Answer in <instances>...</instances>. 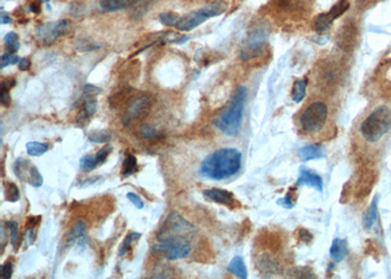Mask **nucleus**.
Listing matches in <instances>:
<instances>
[{
  "label": "nucleus",
  "instance_id": "obj_36",
  "mask_svg": "<svg viewBox=\"0 0 391 279\" xmlns=\"http://www.w3.org/2000/svg\"><path fill=\"white\" fill-rule=\"evenodd\" d=\"M6 225L8 226V228L10 230L11 244L13 247H15V245L18 241V223L15 220H8L6 222Z\"/></svg>",
  "mask_w": 391,
  "mask_h": 279
},
{
  "label": "nucleus",
  "instance_id": "obj_41",
  "mask_svg": "<svg viewBox=\"0 0 391 279\" xmlns=\"http://www.w3.org/2000/svg\"><path fill=\"white\" fill-rule=\"evenodd\" d=\"M297 237L299 238L300 241L304 242V243H310L313 240V235L310 233V231H308L307 229L302 228V227L298 229Z\"/></svg>",
  "mask_w": 391,
  "mask_h": 279
},
{
  "label": "nucleus",
  "instance_id": "obj_45",
  "mask_svg": "<svg viewBox=\"0 0 391 279\" xmlns=\"http://www.w3.org/2000/svg\"><path fill=\"white\" fill-rule=\"evenodd\" d=\"M15 86H16V81L13 78H7V79L3 80L2 83H1V88L6 89L8 91L13 89Z\"/></svg>",
  "mask_w": 391,
  "mask_h": 279
},
{
  "label": "nucleus",
  "instance_id": "obj_15",
  "mask_svg": "<svg viewBox=\"0 0 391 279\" xmlns=\"http://www.w3.org/2000/svg\"><path fill=\"white\" fill-rule=\"evenodd\" d=\"M299 155L302 161L308 162L312 160H318L327 156L326 149L321 144H310L301 147L299 150Z\"/></svg>",
  "mask_w": 391,
  "mask_h": 279
},
{
  "label": "nucleus",
  "instance_id": "obj_49",
  "mask_svg": "<svg viewBox=\"0 0 391 279\" xmlns=\"http://www.w3.org/2000/svg\"><path fill=\"white\" fill-rule=\"evenodd\" d=\"M98 180H101V177H95V178H90V179H87V180H84L81 184H80V186L79 187L80 188H84V187H87V186H91V185H93L94 183H96Z\"/></svg>",
  "mask_w": 391,
  "mask_h": 279
},
{
  "label": "nucleus",
  "instance_id": "obj_39",
  "mask_svg": "<svg viewBox=\"0 0 391 279\" xmlns=\"http://www.w3.org/2000/svg\"><path fill=\"white\" fill-rule=\"evenodd\" d=\"M126 198L138 209V210H142L144 208V202L142 201V199L139 197V195L133 193V192H128L126 194Z\"/></svg>",
  "mask_w": 391,
  "mask_h": 279
},
{
  "label": "nucleus",
  "instance_id": "obj_2",
  "mask_svg": "<svg viewBox=\"0 0 391 279\" xmlns=\"http://www.w3.org/2000/svg\"><path fill=\"white\" fill-rule=\"evenodd\" d=\"M245 97L246 89L244 87H240L234 94L227 108L214 119L213 124L224 134L228 136H236L240 132Z\"/></svg>",
  "mask_w": 391,
  "mask_h": 279
},
{
  "label": "nucleus",
  "instance_id": "obj_37",
  "mask_svg": "<svg viewBox=\"0 0 391 279\" xmlns=\"http://www.w3.org/2000/svg\"><path fill=\"white\" fill-rule=\"evenodd\" d=\"M13 272L14 266L11 262H6L4 265L0 266V278L2 279H11Z\"/></svg>",
  "mask_w": 391,
  "mask_h": 279
},
{
  "label": "nucleus",
  "instance_id": "obj_11",
  "mask_svg": "<svg viewBox=\"0 0 391 279\" xmlns=\"http://www.w3.org/2000/svg\"><path fill=\"white\" fill-rule=\"evenodd\" d=\"M204 197L216 204L224 205L230 209L239 208L241 205L236 200L234 194L228 190L220 189V188H211V189H205L203 191Z\"/></svg>",
  "mask_w": 391,
  "mask_h": 279
},
{
  "label": "nucleus",
  "instance_id": "obj_19",
  "mask_svg": "<svg viewBox=\"0 0 391 279\" xmlns=\"http://www.w3.org/2000/svg\"><path fill=\"white\" fill-rule=\"evenodd\" d=\"M228 271L239 279H245L247 278V271L245 268V264L242 258L239 256L232 259V261L228 266Z\"/></svg>",
  "mask_w": 391,
  "mask_h": 279
},
{
  "label": "nucleus",
  "instance_id": "obj_12",
  "mask_svg": "<svg viewBox=\"0 0 391 279\" xmlns=\"http://www.w3.org/2000/svg\"><path fill=\"white\" fill-rule=\"evenodd\" d=\"M68 26L69 23L66 20H61L56 23H49L43 25L37 29V38L42 40L46 44H50L63 34V32L67 30Z\"/></svg>",
  "mask_w": 391,
  "mask_h": 279
},
{
  "label": "nucleus",
  "instance_id": "obj_32",
  "mask_svg": "<svg viewBox=\"0 0 391 279\" xmlns=\"http://www.w3.org/2000/svg\"><path fill=\"white\" fill-rule=\"evenodd\" d=\"M275 5L281 9L285 10H294L300 8L303 0H273Z\"/></svg>",
  "mask_w": 391,
  "mask_h": 279
},
{
  "label": "nucleus",
  "instance_id": "obj_35",
  "mask_svg": "<svg viewBox=\"0 0 391 279\" xmlns=\"http://www.w3.org/2000/svg\"><path fill=\"white\" fill-rule=\"evenodd\" d=\"M112 151H113V147L110 144H108V145L104 146L102 149H100L95 154V159H96V162H97L98 166L103 165L107 161L108 157L112 153Z\"/></svg>",
  "mask_w": 391,
  "mask_h": 279
},
{
  "label": "nucleus",
  "instance_id": "obj_16",
  "mask_svg": "<svg viewBox=\"0 0 391 279\" xmlns=\"http://www.w3.org/2000/svg\"><path fill=\"white\" fill-rule=\"evenodd\" d=\"M347 254V243L345 240L335 238L331 242L330 248L331 259L335 263H340Z\"/></svg>",
  "mask_w": 391,
  "mask_h": 279
},
{
  "label": "nucleus",
  "instance_id": "obj_33",
  "mask_svg": "<svg viewBox=\"0 0 391 279\" xmlns=\"http://www.w3.org/2000/svg\"><path fill=\"white\" fill-rule=\"evenodd\" d=\"M179 19L180 16L175 15L173 13H164L159 16V21L161 22V24L168 27H176L179 22Z\"/></svg>",
  "mask_w": 391,
  "mask_h": 279
},
{
  "label": "nucleus",
  "instance_id": "obj_13",
  "mask_svg": "<svg viewBox=\"0 0 391 279\" xmlns=\"http://www.w3.org/2000/svg\"><path fill=\"white\" fill-rule=\"evenodd\" d=\"M357 39V28L354 23H345L337 33V44L345 51L352 49Z\"/></svg>",
  "mask_w": 391,
  "mask_h": 279
},
{
  "label": "nucleus",
  "instance_id": "obj_34",
  "mask_svg": "<svg viewBox=\"0 0 391 279\" xmlns=\"http://www.w3.org/2000/svg\"><path fill=\"white\" fill-rule=\"evenodd\" d=\"M295 192L290 190V192L283 198H280L277 200V204L285 209H293L296 206V200H295Z\"/></svg>",
  "mask_w": 391,
  "mask_h": 279
},
{
  "label": "nucleus",
  "instance_id": "obj_43",
  "mask_svg": "<svg viewBox=\"0 0 391 279\" xmlns=\"http://www.w3.org/2000/svg\"><path fill=\"white\" fill-rule=\"evenodd\" d=\"M10 91L1 88L0 89V101L1 104L5 107H9L11 105V97H10Z\"/></svg>",
  "mask_w": 391,
  "mask_h": 279
},
{
  "label": "nucleus",
  "instance_id": "obj_23",
  "mask_svg": "<svg viewBox=\"0 0 391 279\" xmlns=\"http://www.w3.org/2000/svg\"><path fill=\"white\" fill-rule=\"evenodd\" d=\"M27 153L31 157H39L48 151V145L46 143L30 141L26 144Z\"/></svg>",
  "mask_w": 391,
  "mask_h": 279
},
{
  "label": "nucleus",
  "instance_id": "obj_47",
  "mask_svg": "<svg viewBox=\"0 0 391 279\" xmlns=\"http://www.w3.org/2000/svg\"><path fill=\"white\" fill-rule=\"evenodd\" d=\"M30 10L35 14L39 13L41 10V1L40 0H33L30 4Z\"/></svg>",
  "mask_w": 391,
  "mask_h": 279
},
{
  "label": "nucleus",
  "instance_id": "obj_7",
  "mask_svg": "<svg viewBox=\"0 0 391 279\" xmlns=\"http://www.w3.org/2000/svg\"><path fill=\"white\" fill-rule=\"evenodd\" d=\"M268 36V27L263 24L250 31L241 49V60L248 61L260 56L265 49V43Z\"/></svg>",
  "mask_w": 391,
  "mask_h": 279
},
{
  "label": "nucleus",
  "instance_id": "obj_18",
  "mask_svg": "<svg viewBox=\"0 0 391 279\" xmlns=\"http://www.w3.org/2000/svg\"><path fill=\"white\" fill-rule=\"evenodd\" d=\"M378 197H375L370 205V207L368 208V210L366 211V213L364 214L363 217V225L366 229H370L372 228V226L376 223L377 218H378Z\"/></svg>",
  "mask_w": 391,
  "mask_h": 279
},
{
  "label": "nucleus",
  "instance_id": "obj_40",
  "mask_svg": "<svg viewBox=\"0 0 391 279\" xmlns=\"http://www.w3.org/2000/svg\"><path fill=\"white\" fill-rule=\"evenodd\" d=\"M141 132H142L143 136L148 139L155 138L157 135L156 129L151 124H142L141 125Z\"/></svg>",
  "mask_w": 391,
  "mask_h": 279
},
{
  "label": "nucleus",
  "instance_id": "obj_27",
  "mask_svg": "<svg viewBox=\"0 0 391 279\" xmlns=\"http://www.w3.org/2000/svg\"><path fill=\"white\" fill-rule=\"evenodd\" d=\"M141 236H142V234L137 233V232H131V233H129V234L126 236V238L123 240V242H122V244H121V247H120V250H119V256H120V257L124 256V255L128 252V250L131 249V244H132L134 241H136V240H138L139 238H141Z\"/></svg>",
  "mask_w": 391,
  "mask_h": 279
},
{
  "label": "nucleus",
  "instance_id": "obj_31",
  "mask_svg": "<svg viewBox=\"0 0 391 279\" xmlns=\"http://www.w3.org/2000/svg\"><path fill=\"white\" fill-rule=\"evenodd\" d=\"M98 109V103L94 98H86L83 104V108L81 109L80 112H82L88 119L93 117Z\"/></svg>",
  "mask_w": 391,
  "mask_h": 279
},
{
  "label": "nucleus",
  "instance_id": "obj_38",
  "mask_svg": "<svg viewBox=\"0 0 391 279\" xmlns=\"http://www.w3.org/2000/svg\"><path fill=\"white\" fill-rule=\"evenodd\" d=\"M19 62H20V58L17 55L11 53H5L1 56V69Z\"/></svg>",
  "mask_w": 391,
  "mask_h": 279
},
{
  "label": "nucleus",
  "instance_id": "obj_48",
  "mask_svg": "<svg viewBox=\"0 0 391 279\" xmlns=\"http://www.w3.org/2000/svg\"><path fill=\"white\" fill-rule=\"evenodd\" d=\"M30 65H31V63L29 59L23 58L19 62V69L22 71H28V70H30Z\"/></svg>",
  "mask_w": 391,
  "mask_h": 279
},
{
  "label": "nucleus",
  "instance_id": "obj_22",
  "mask_svg": "<svg viewBox=\"0 0 391 279\" xmlns=\"http://www.w3.org/2000/svg\"><path fill=\"white\" fill-rule=\"evenodd\" d=\"M306 87H307V82L306 80H298L295 82L292 90V99L296 103H301V101L304 99L305 94H306Z\"/></svg>",
  "mask_w": 391,
  "mask_h": 279
},
{
  "label": "nucleus",
  "instance_id": "obj_1",
  "mask_svg": "<svg viewBox=\"0 0 391 279\" xmlns=\"http://www.w3.org/2000/svg\"><path fill=\"white\" fill-rule=\"evenodd\" d=\"M241 152L235 148H222L207 156L200 168V174L210 180L222 181L235 176L241 169Z\"/></svg>",
  "mask_w": 391,
  "mask_h": 279
},
{
  "label": "nucleus",
  "instance_id": "obj_44",
  "mask_svg": "<svg viewBox=\"0 0 391 279\" xmlns=\"http://www.w3.org/2000/svg\"><path fill=\"white\" fill-rule=\"evenodd\" d=\"M96 46L94 43L92 42H86V39L80 40L78 45V50H82V51H88V50H92L95 49Z\"/></svg>",
  "mask_w": 391,
  "mask_h": 279
},
{
  "label": "nucleus",
  "instance_id": "obj_9",
  "mask_svg": "<svg viewBox=\"0 0 391 279\" xmlns=\"http://www.w3.org/2000/svg\"><path fill=\"white\" fill-rule=\"evenodd\" d=\"M349 8V1L348 0H339L336 4L331 7V10L327 13H323L318 15L315 20V30L318 32L328 30L331 27L332 22L344 14Z\"/></svg>",
  "mask_w": 391,
  "mask_h": 279
},
{
  "label": "nucleus",
  "instance_id": "obj_24",
  "mask_svg": "<svg viewBox=\"0 0 391 279\" xmlns=\"http://www.w3.org/2000/svg\"><path fill=\"white\" fill-rule=\"evenodd\" d=\"M4 40H5V49L7 53L15 54L19 50L20 43L18 40V35L15 32L7 33Z\"/></svg>",
  "mask_w": 391,
  "mask_h": 279
},
{
  "label": "nucleus",
  "instance_id": "obj_8",
  "mask_svg": "<svg viewBox=\"0 0 391 279\" xmlns=\"http://www.w3.org/2000/svg\"><path fill=\"white\" fill-rule=\"evenodd\" d=\"M153 101L151 99L150 96L143 95L136 97L131 100L129 103L126 112L123 116L122 123L124 125H127L129 123H131L133 120L140 119L147 115L152 108Z\"/></svg>",
  "mask_w": 391,
  "mask_h": 279
},
{
  "label": "nucleus",
  "instance_id": "obj_21",
  "mask_svg": "<svg viewBox=\"0 0 391 279\" xmlns=\"http://www.w3.org/2000/svg\"><path fill=\"white\" fill-rule=\"evenodd\" d=\"M30 161L20 157L18 158L13 166V170H14V174L16 175V177L21 180L22 182L28 180L27 178V172H30Z\"/></svg>",
  "mask_w": 391,
  "mask_h": 279
},
{
  "label": "nucleus",
  "instance_id": "obj_50",
  "mask_svg": "<svg viewBox=\"0 0 391 279\" xmlns=\"http://www.w3.org/2000/svg\"><path fill=\"white\" fill-rule=\"evenodd\" d=\"M10 22H11V20H10V17L8 15H5V14L1 15V23L2 24H8Z\"/></svg>",
  "mask_w": 391,
  "mask_h": 279
},
{
  "label": "nucleus",
  "instance_id": "obj_29",
  "mask_svg": "<svg viewBox=\"0 0 391 279\" xmlns=\"http://www.w3.org/2000/svg\"><path fill=\"white\" fill-rule=\"evenodd\" d=\"M88 139L93 143H105L111 139V134L107 130H95L88 135Z\"/></svg>",
  "mask_w": 391,
  "mask_h": 279
},
{
  "label": "nucleus",
  "instance_id": "obj_46",
  "mask_svg": "<svg viewBox=\"0 0 391 279\" xmlns=\"http://www.w3.org/2000/svg\"><path fill=\"white\" fill-rule=\"evenodd\" d=\"M40 219H41V217H40V216L28 217L27 228H34V227L40 222Z\"/></svg>",
  "mask_w": 391,
  "mask_h": 279
},
{
  "label": "nucleus",
  "instance_id": "obj_6",
  "mask_svg": "<svg viewBox=\"0 0 391 279\" xmlns=\"http://www.w3.org/2000/svg\"><path fill=\"white\" fill-rule=\"evenodd\" d=\"M328 114L329 109L324 102H313L301 114L300 118L301 128L307 133L320 132L327 123Z\"/></svg>",
  "mask_w": 391,
  "mask_h": 279
},
{
  "label": "nucleus",
  "instance_id": "obj_26",
  "mask_svg": "<svg viewBox=\"0 0 391 279\" xmlns=\"http://www.w3.org/2000/svg\"><path fill=\"white\" fill-rule=\"evenodd\" d=\"M98 167L95 155L83 156L79 160V168L84 173H90Z\"/></svg>",
  "mask_w": 391,
  "mask_h": 279
},
{
  "label": "nucleus",
  "instance_id": "obj_10",
  "mask_svg": "<svg viewBox=\"0 0 391 279\" xmlns=\"http://www.w3.org/2000/svg\"><path fill=\"white\" fill-rule=\"evenodd\" d=\"M153 251L163 252V257L169 261L184 259L191 253L190 243H156Z\"/></svg>",
  "mask_w": 391,
  "mask_h": 279
},
{
  "label": "nucleus",
  "instance_id": "obj_42",
  "mask_svg": "<svg viewBox=\"0 0 391 279\" xmlns=\"http://www.w3.org/2000/svg\"><path fill=\"white\" fill-rule=\"evenodd\" d=\"M101 92H102V90L98 87H95L92 85H86L83 90V94L86 98H94L95 96L99 95Z\"/></svg>",
  "mask_w": 391,
  "mask_h": 279
},
{
  "label": "nucleus",
  "instance_id": "obj_28",
  "mask_svg": "<svg viewBox=\"0 0 391 279\" xmlns=\"http://www.w3.org/2000/svg\"><path fill=\"white\" fill-rule=\"evenodd\" d=\"M28 181H29L30 186L35 187V188H38L43 185V178L35 166L30 167Z\"/></svg>",
  "mask_w": 391,
  "mask_h": 279
},
{
  "label": "nucleus",
  "instance_id": "obj_20",
  "mask_svg": "<svg viewBox=\"0 0 391 279\" xmlns=\"http://www.w3.org/2000/svg\"><path fill=\"white\" fill-rule=\"evenodd\" d=\"M139 167L137 163V159L134 155H127L124 159L122 163V170H121V175L124 179H127L134 174L138 173Z\"/></svg>",
  "mask_w": 391,
  "mask_h": 279
},
{
  "label": "nucleus",
  "instance_id": "obj_25",
  "mask_svg": "<svg viewBox=\"0 0 391 279\" xmlns=\"http://www.w3.org/2000/svg\"><path fill=\"white\" fill-rule=\"evenodd\" d=\"M20 190L14 183H7L5 186V200L16 203L20 200Z\"/></svg>",
  "mask_w": 391,
  "mask_h": 279
},
{
  "label": "nucleus",
  "instance_id": "obj_14",
  "mask_svg": "<svg viewBox=\"0 0 391 279\" xmlns=\"http://www.w3.org/2000/svg\"><path fill=\"white\" fill-rule=\"evenodd\" d=\"M297 186H308L311 188L316 189L319 192H323V180L322 178L315 174L310 172L307 168L301 167L300 169V176L297 182Z\"/></svg>",
  "mask_w": 391,
  "mask_h": 279
},
{
  "label": "nucleus",
  "instance_id": "obj_5",
  "mask_svg": "<svg viewBox=\"0 0 391 279\" xmlns=\"http://www.w3.org/2000/svg\"><path fill=\"white\" fill-rule=\"evenodd\" d=\"M227 9V3L223 0H218L199 10L193 11L183 17H180L176 28L179 31H191L202 23L208 21L212 17L223 14Z\"/></svg>",
  "mask_w": 391,
  "mask_h": 279
},
{
  "label": "nucleus",
  "instance_id": "obj_4",
  "mask_svg": "<svg viewBox=\"0 0 391 279\" xmlns=\"http://www.w3.org/2000/svg\"><path fill=\"white\" fill-rule=\"evenodd\" d=\"M391 112L387 106L375 109L362 123L360 132L366 141L378 142L391 129Z\"/></svg>",
  "mask_w": 391,
  "mask_h": 279
},
{
  "label": "nucleus",
  "instance_id": "obj_17",
  "mask_svg": "<svg viewBox=\"0 0 391 279\" xmlns=\"http://www.w3.org/2000/svg\"><path fill=\"white\" fill-rule=\"evenodd\" d=\"M141 0H101V6L105 10L116 11L136 5Z\"/></svg>",
  "mask_w": 391,
  "mask_h": 279
},
{
  "label": "nucleus",
  "instance_id": "obj_30",
  "mask_svg": "<svg viewBox=\"0 0 391 279\" xmlns=\"http://www.w3.org/2000/svg\"><path fill=\"white\" fill-rule=\"evenodd\" d=\"M85 229H86L85 223H84L82 220L78 221V222L76 223V225L74 226V228H73L71 234H70V237H69L68 242H74V241H77L78 239L81 238V237L84 235Z\"/></svg>",
  "mask_w": 391,
  "mask_h": 279
},
{
  "label": "nucleus",
  "instance_id": "obj_3",
  "mask_svg": "<svg viewBox=\"0 0 391 279\" xmlns=\"http://www.w3.org/2000/svg\"><path fill=\"white\" fill-rule=\"evenodd\" d=\"M195 233L196 227L192 223L172 212L162 223L156 239L161 243H190Z\"/></svg>",
  "mask_w": 391,
  "mask_h": 279
}]
</instances>
